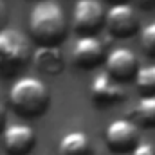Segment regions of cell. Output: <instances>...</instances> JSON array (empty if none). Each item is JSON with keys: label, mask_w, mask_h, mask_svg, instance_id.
Segmentation results:
<instances>
[{"label": "cell", "mask_w": 155, "mask_h": 155, "mask_svg": "<svg viewBox=\"0 0 155 155\" xmlns=\"http://www.w3.org/2000/svg\"><path fill=\"white\" fill-rule=\"evenodd\" d=\"M29 31L40 47H56L67 36L63 9L54 0H41L29 13Z\"/></svg>", "instance_id": "6da1fadb"}, {"label": "cell", "mask_w": 155, "mask_h": 155, "mask_svg": "<svg viewBox=\"0 0 155 155\" xmlns=\"http://www.w3.org/2000/svg\"><path fill=\"white\" fill-rule=\"evenodd\" d=\"M51 96L45 83L33 76H24L15 81L9 90V103L16 114L24 117H36L49 107Z\"/></svg>", "instance_id": "7a4b0ae2"}, {"label": "cell", "mask_w": 155, "mask_h": 155, "mask_svg": "<svg viewBox=\"0 0 155 155\" xmlns=\"http://www.w3.org/2000/svg\"><path fill=\"white\" fill-rule=\"evenodd\" d=\"M31 58L29 38L13 27L0 29V76H13Z\"/></svg>", "instance_id": "3957f363"}, {"label": "cell", "mask_w": 155, "mask_h": 155, "mask_svg": "<svg viewBox=\"0 0 155 155\" xmlns=\"http://www.w3.org/2000/svg\"><path fill=\"white\" fill-rule=\"evenodd\" d=\"M137 126L130 119H114L105 130V143L114 153L134 152L137 143Z\"/></svg>", "instance_id": "277c9868"}, {"label": "cell", "mask_w": 155, "mask_h": 155, "mask_svg": "<svg viewBox=\"0 0 155 155\" xmlns=\"http://www.w3.org/2000/svg\"><path fill=\"white\" fill-rule=\"evenodd\" d=\"M105 11L97 0H78L72 11V25L78 33L88 35L99 29L103 24Z\"/></svg>", "instance_id": "5b68a950"}, {"label": "cell", "mask_w": 155, "mask_h": 155, "mask_svg": "<svg viewBox=\"0 0 155 155\" xmlns=\"http://www.w3.org/2000/svg\"><path fill=\"white\" fill-rule=\"evenodd\" d=\"M2 143L9 155H27L36 144V134L29 124H11L4 130Z\"/></svg>", "instance_id": "8992f818"}, {"label": "cell", "mask_w": 155, "mask_h": 155, "mask_svg": "<svg viewBox=\"0 0 155 155\" xmlns=\"http://www.w3.org/2000/svg\"><path fill=\"white\" fill-rule=\"evenodd\" d=\"M107 29L119 38H128L137 31V16L135 11L126 4H116L107 13Z\"/></svg>", "instance_id": "52a82bcc"}, {"label": "cell", "mask_w": 155, "mask_h": 155, "mask_svg": "<svg viewBox=\"0 0 155 155\" xmlns=\"http://www.w3.org/2000/svg\"><path fill=\"white\" fill-rule=\"evenodd\" d=\"M107 72L110 76L121 81H128L132 78H137V58L135 54L126 49V47H119L114 49L108 56H107Z\"/></svg>", "instance_id": "ba28073f"}, {"label": "cell", "mask_w": 155, "mask_h": 155, "mask_svg": "<svg viewBox=\"0 0 155 155\" xmlns=\"http://www.w3.org/2000/svg\"><path fill=\"white\" fill-rule=\"evenodd\" d=\"M90 96L99 105H112L124 97V88L117 79H114L105 71L90 81Z\"/></svg>", "instance_id": "9c48e42d"}, {"label": "cell", "mask_w": 155, "mask_h": 155, "mask_svg": "<svg viewBox=\"0 0 155 155\" xmlns=\"http://www.w3.org/2000/svg\"><path fill=\"white\" fill-rule=\"evenodd\" d=\"M105 56L103 43L96 36H81L72 45V60L81 69H94Z\"/></svg>", "instance_id": "30bf717a"}, {"label": "cell", "mask_w": 155, "mask_h": 155, "mask_svg": "<svg viewBox=\"0 0 155 155\" xmlns=\"http://www.w3.org/2000/svg\"><path fill=\"white\" fill-rule=\"evenodd\" d=\"M58 155H94L90 139L85 132H67L58 143Z\"/></svg>", "instance_id": "8fae6325"}, {"label": "cell", "mask_w": 155, "mask_h": 155, "mask_svg": "<svg viewBox=\"0 0 155 155\" xmlns=\"http://www.w3.org/2000/svg\"><path fill=\"white\" fill-rule=\"evenodd\" d=\"M33 60L40 71L49 76H56L63 71V54L58 47H38L33 54Z\"/></svg>", "instance_id": "7c38bea8"}, {"label": "cell", "mask_w": 155, "mask_h": 155, "mask_svg": "<svg viewBox=\"0 0 155 155\" xmlns=\"http://www.w3.org/2000/svg\"><path fill=\"white\" fill-rule=\"evenodd\" d=\"M134 119L144 126V128H153L155 126V96H144L137 101L134 112Z\"/></svg>", "instance_id": "4fadbf2b"}, {"label": "cell", "mask_w": 155, "mask_h": 155, "mask_svg": "<svg viewBox=\"0 0 155 155\" xmlns=\"http://www.w3.org/2000/svg\"><path fill=\"white\" fill-rule=\"evenodd\" d=\"M135 83H137L139 90L146 92L148 96H155V65L139 69L137 78H135Z\"/></svg>", "instance_id": "5bb4252c"}, {"label": "cell", "mask_w": 155, "mask_h": 155, "mask_svg": "<svg viewBox=\"0 0 155 155\" xmlns=\"http://www.w3.org/2000/svg\"><path fill=\"white\" fill-rule=\"evenodd\" d=\"M141 45L150 56H155V22L143 27V31H141Z\"/></svg>", "instance_id": "9a60e30c"}, {"label": "cell", "mask_w": 155, "mask_h": 155, "mask_svg": "<svg viewBox=\"0 0 155 155\" xmlns=\"http://www.w3.org/2000/svg\"><path fill=\"white\" fill-rule=\"evenodd\" d=\"M132 155H155V148L150 143H139L135 150L132 152Z\"/></svg>", "instance_id": "2e32d148"}, {"label": "cell", "mask_w": 155, "mask_h": 155, "mask_svg": "<svg viewBox=\"0 0 155 155\" xmlns=\"http://www.w3.org/2000/svg\"><path fill=\"white\" fill-rule=\"evenodd\" d=\"M4 123H5V110H4V107L0 105V132L4 134Z\"/></svg>", "instance_id": "e0dca14e"}, {"label": "cell", "mask_w": 155, "mask_h": 155, "mask_svg": "<svg viewBox=\"0 0 155 155\" xmlns=\"http://www.w3.org/2000/svg\"><path fill=\"white\" fill-rule=\"evenodd\" d=\"M137 4L143 7H155V0H137Z\"/></svg>", "instance_id": "ac0fdd59"}, {"label": "cell", "mask_w": 155, "mask_h": 155, "mask_svg": "<svg viewBox=\"0 0 155 155\" xmlns=\"http://www.w3.org/2000/svg\"><path fill=\"white\" fill-rule=\"evenodd\" d=\"M4 16H5V9H4V4L0 2V22L4 20Z\"/></svg>", "instance_id": "d6986e66"}, {"label": "cell", "mask_w": 155, "mask_h": 155, "mask_svg": "<svg viewBox=\"0 0 155 155\" xmlns=\"http://www.w3.org/2000/svg\"><path fill=\"white\" fill-rule=\"evenodd\" d=\"M110 2H116V4H124V0H110Z\"/></svg>", "instance_id": "ffe728a7"}]
</instances>
